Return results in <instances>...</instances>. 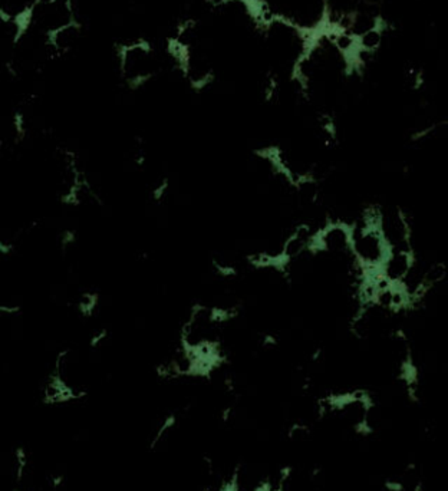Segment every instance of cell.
<instances>
[{
    "label": "cell",
    "instance_id": "cell-5",
    "mask_svg": "<svg viewBox=\"0 0 448 491\" xmlns=\"http://www.w3.org/2000/svg\"><path fill=\"white\" fill-rule=\"evenodd\" d=\"M414 264V250H391L379 267V273L389 285H401L410 275Z\"/></svg>",
    "mask_w": 448,
    "mask_h": 491
},
{
    "label": "cell",
    "instance_id": "cell-6",
    "mask_svg": "<svg viewBox=\"0 0 448 491\" xmlns=\"http://www.w3.org/2000/svg\"><path fill=\"white\" fill-rule=\"evenodd\" d=\"M82 38V28L78 21L46 36L50 57H64L78 47Z\"/></svg>",
    "mask_w": 448,
    "mask_h": 491
},
{
    "label": "cell",
    "instance_id": "cell-1",
    "mask_svg": "<svg viewBox=\"0 0 448 491\" xmlns=\"http://www.w3.org/2000/svg\"><path fill=\"white\" fill-rule=\"evenodd\" d=\"M381 211H366L364 222L352 226L351 254L364 271H379L391 249L379 227Z\"/></svg>",
    "mask_w": 448,
    "mask_h": 491
},
{
    "label": "cell",
    "instance_id": "cell-3",
    "mask_svg": "<svg viewBox=\"0 0 448 491\" xmlns=\"http://www.w3.org/2000/svg\"><path fill=\"white\" fill-rule=\"evenodd\" d=\"M75 21V0H40L29 11L26 28L49 36Z\"/></svg>",
    "mask_w": 448,
    "mask_h": 491
},
{
    "label": "cell",
    "instance_id": "cell-4",
    "mask_svg": "<svg viewBox=\"0 0 448 491\" xmlns=\"http://www.w3.org/2000/svg\"><path fill=\"white\" fill-rule=\"evenodd\" d=\"M352 226L345 222H327L315 232L312 253H322L329 257H345L351 254Z\"/></svg>",
    "mask_w": 448,
    "mask_h": 491
},
{
    "label": "cell",
    "instance_id": "cell-7",
    "mask_svg": "<svg viewBox=\"0 0 448 491\" xmlns=\"http://www.w3.org/2000/svg\"><path fill=\"white\" fill-rule=\"evenodd\" d=\"M6 254H8V249L2 243H0V263H2V260L6 257Z\"/></svg>",
    "mask_w": 448,
    "mask_h": 491
},
{
    "label": "cell",
    "instance_id": "cell-2",
    "mask_svg": "<svg viewBox=\"0 0 448 491\" xmlns=\"http://www.w3.org/2000/svg\"><path fill=\"white\" fill-rule=\"evenodd\" d=\"M121 75L133 85L147 82L161 68L158 55L145 40L125 43L118 52Z\"/></svg>",
    "mask_w": 448,
    "mask_h": 491
}]
</instances>
